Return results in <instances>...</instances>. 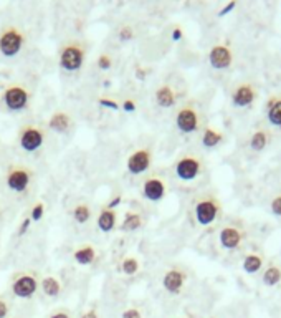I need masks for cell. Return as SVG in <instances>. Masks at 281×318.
Instances as JSON below:
<instances>
[{
    "label": "cell",
    "instance_id": "cell-1",
    "mask_svg": "<svg viewBox=\"0 0 281 318\" xmlns=\"http://www.w3.org/2000/svg\"><path fill=\"white\" fill-rule=\"evenodd\" d=\"M86 50L79 42L66 43L60 53V66L66 72H76L83 66Z\"/></svg>",
    "mask_w": 281,
    "mask_h": 318
},
{
    "label": "cell",
    "instance_id": "cell-2",
    "mask_svg": "<svg viewBox=\"0 0 281 318\" xmlns=\"http://www.w3.org/2000/svg\"><path fill=\"white\" fill-rule=\"evenodd\" d=\"M25 37L17 27H7L0 33V53L4 57H15L23 47Z\"/></svg>",
    "mask_w": 281,
    "mask_h": 318
},
{
    "label": "cell",
    "instance_id": "cell-3",
    "mask_svg": "<svg viewBox=\"0 0 281 318\" xmlns=\"http://www.w3.org/2000/svg\"><path fill=\"white\" fill-rule=\"evenodd\" d=\"M220 212V204L214 197L202 199L195 204V219L200 226H210Z\"/></svg>",
    "mask_w": 281,
    "mask_h": 318
},
{
    "label": "cell",
    "instance_id": "cell-4",
    "mask_svg": "<svg viewBox=\"0 0 281 318\" xmlns=\"http://www.w3.org/2000/svg\"><path fill=\"white\" fill-rule=\"evenodd\" d=\"M2 98H4L5 106H7L9 110L20 111V110H23L25 106L28 104L30 93L20 85H12V86H9V88L4 91Z\"/></svg>",
    "mask_w": 281,
    "mask_h": 318
},
{
    "label": "cell",
    "instance_id": "cell-5",
    "mask_svg": "<svg viewBox=\"0 0 281 318\" xmlns=\"http://www.w3.org/2000/svg\"><path fill=\"white\" fill-rule=\"evenodd\" d=\"M43 139H45V131L38 126H33V124H28L20 131V146L28 153L36 151L38 148H42Z\"/></svg>",
    "mask_w": 281,
    "mask_h": 318
},
{
    "label": "cell",
    "instance_id": "cell-6",
    "mask_svg": "<svg viewBox=\"0 0 281 318\" xmlns=\"http://www.w3.org/2000/svg\"><path fill=\"white\" fill-rule=\"evenodd\" d=\"M32 181V171L23 166H12L7 172V186L15 192H23Z\"/></svg>",
    "mask_w": 281,
    "mask_h": 318
},
{
    "label": "cell",
    "instance_id": "cell-7",
    "mask_svg": "<svg viewBox=\"0 0 281 318\" xmlns=\"http://www.w3.org/2000/svg\"><path fill=\"white\" fill-rule=\"evenodd\" d=\"M200 169H202L200 161L193 158V156H184L176 164V174L182 181H193L200 174Z\"/></svg>",
    "mask_w": 281,
    "mask_h": 318
},
{
    "label": "cell",
    "instance_id": "cell-8",
    "mask_svg": "<svg viewBox=\"0 0 281 318\" xmlns=\"http://www.w3.org/2000/svg\"><path fill=\"white\" fill-rule=\"evenodd\" d=\"M36 289H38V282L30 273L18 275L12 284V292L18 298H32L36 294Z\"/></svg>",
    "mask_w": 281,
    "mask_h": 318
},
{
    "label": "cell",
    "instance_id": "cell-9",
    "mask_svg": "<svg viewBox=\"0 0 281 318\" xmlns=\"http://www.w3.org/2000/svg\"><path fill=\"white\" fill-rule=\"evenodd\" d=\"M233 61V53L227 45H215L209 53V63L215 70H227Z\"/></svg>",
    "mask_w": 281,
    "mask_h": 318
},
{
    "label": "cell",
    "instance_id": "cell-10",
    "mask_svg": "<svg viewBox=\"0 0 281 318\" xmlns=\"http://www.w3.org/2000/svg\"><path fill=\"white\" fill-rule=\"evenodd\" d=\"M151 161H152V154L149 149L142 148V149H137L133 154L128 158V171L131 174H142L149 169V166H151Z\"/></svg>",
    "mask_w": 281,
    "mask_h": 318
},
{
    "label": "cell",
    "instance_id": "cell-11",
    "mask_svg": "<svg viewBox=\"0 0 281 318\" xmlns=\"http://www.w3.org/2000/svg\"><path fill=\"white\" fill-rule=\"evenodd\" d=\"M176 124H177L179 131H182V133H185V134L197 131V128H198V115H197V111L193 110L192 106H184V108L177 113Z\"/></svg>",
    "mask_w": 281,
    "mask_h": 318
},
{
    "label": "cell",
    "instance_id": "cell-12",
    "mask_svg": "<svg viewBox=\"0 0 281 318\" xmlns=\"http://www.w3.org/2000/svg\"><path fill=\"white\" fill-rule=\"evenodd\" d=\"M255 98H257V90L250 83H242L232 93V101L238 108H247L255 101Z\"/></svg>",
    "mask_w": 281,
    "mask_h": 318
},
{
    "label": "cell",
    "instance_id": "cell-13",
    "mask_svg": "<svg viewBox=\"0 0 281 318\" xmlns=\"http://www.w3.org/2000/svg\"><path fill=\"white\" fill-rule=\"evenodd\" d=\"M142 194L152 202H159L166 196V184L160 178H149L142 184Z\"/></svg>",
    "mask_w": 281,
    "mask_h": 318
},
{
    "label": "cell",
    "instance_id": "cell-14",
    "mask_svg": "<svg viewBox=\"0 0 281 318\" xmlns=\"http://www.w3.org/2000/svg\"><path fill=\"white\" fill-rule=\"evenodd\" d=\"M184 284H185V273L182 270H177V269L169 270L164 275V278H162L164 289L172 295H177L179 292L182 290Z\"/></svg>",
    "mask_w": 281,
    "mask_h": 318
},
{
    "label": "cell",
    "instance_id": "cell-15",
    "mask_svg": "<svg viewBox=\"0 0 281 318\" xmlns=\"http://www.w3.org/2000/svg\"><path fill=\"white\" fill-rule=\"evenodd\" d=\"M243 240V234L242 230H238L236 227H223L220 230V244L223 249H228V251H233V249H236Z\"/></svg>",
    "mask_w": 281,
    "mask_h": 318
},
{
    "label": "cell",
    "instance_id": "cell-16",
    "mask_svg": "<svg viewBox=\"0 0 281 318\" xmlns=\"http://www.w3.org/2000/svg\"><path fill=\"white\" fill-rule=\"evenodd\" d=\"M48 124L56 133H66L71 126V118L68 113H65V111H56V113H53L52 118H50Z\"/></svg>",
    "mask_w": 281,
    "mask_h": 318
},
{
    "label": "cell",
    "instance_id": "cell-17",
    "mask_svg": "<svg viewBox=\"0 0 281 318\" xmlns=\"http://www.w3.org/2000/svg\"><path fill=\"white\" fill-rule=\"evenodd\" d=\"M155 101L162 108H172L176 104V93L169 85H162L160 88L155 91Z\"/></svg>",
    "mask_w": 281,
    "mask_h": 318
},
{
    "label": "cell",
    "instance_id": "cell-18",
    "mask_svg": "<svg viewBox=\"0 0 281 318\" xmlns=\"http://www.w3.org/2000/svg\"><path fill=\"white\" fill-rule=\"evenodd\" d=\"M116 212L111 210L108 207L101 209L98 216V227L103 230V232H111L112 229L116 227Z\"/></svg>",
    "mask_w": 281,
    "mask_h": 318
},
{
    "label": "cell",
    "instance_id": "cell-19",
    "mask_svg": "<svg viewBox=\"0 0 281 318\" xmlns=\"http://www.w3.org/2000/svg\"><path fill=\"white\" fill-rule=\"evenodd\" d=\"M73 257L76 260V264L79 265H90L96 259V251H95V247H91V245H83L74 251Z\"/></svg>",
    "mask_w": 281,
    "mask_h": 318
},
{
    "label": "cell",
    "instance_id": "cell-20",
    "mask_svg": "<svg viewBox=\"0 0 281 318\" xmlns=\"http://www.w3.org/2000/svg\"><path fill=\"white\" fill-rule=\"evenodd\" d=\"M268 121L273 126L281 128V98L273 96L270 99V104H268Z\"/></svg>",
    "mask_w": 281,
    "mask_h": 318
},
{
    "label": "cell",
    "instance_id": "cell-21",
    "mask_svg": "<svg viewBox=\"0 0 281 318\" xmlns=\"http://www.w3.org/2000/svg\"><path fill=\"white\" fill-rule=\"evenodd\" d=\"M42 290L47 297H58L61 292V285L56 277H45L42 280Z\"/></svg>",
    "mask_w": 281,
    "mask_h": 318
},
{
    "label": "cell",
    "instance_id": "cell-22",
    "mask_svg": "<svg viewBox=\"0 0 281 318\" xmlns=\"http://www.w3.org/2000/svg\"><path fill=\"white\" fill-rule=\"evenodd\" d=\"M261 265H263V259L257 254H250L243 260V270L247 273H257L261 269Z\"/></svg>",
    "mask_w": 281,
    "mask_h": 318
},
{
    "label": "cell",
    "instance_id": "cell-23",
    "mask_svg": "<svg viewBox=\"0 0 281 318\" xmlns=\"http://www.w3.org/2000/svg\"><path fill=\"white\" fill-rule=\"evenodd\" d=\"M223 139V134L220 131H215L212 128H207L204 131V136H202V143L205 148H215L218 143H222Z\"/></svg>",
    "mask_w": 281,
    "mask_h": 318
},
{
    "label": "cell",
    "instance_id": "cell-24",
    "mask_svg": "<svg viewBox=\"0 0 281 318\" xmlns=\"http://www.w3.org/2000/svg\"><path fill=\"white\" fill-rule=\"evenodd\" d=\"M142 226V217L141 214H137V212H128L126 217H124L123 221V226L121 229L123 230H136Z\"/></svg>",
    "mask_w": 281,
    "mask_h": 318
},
{
    "label": "cell",
    "instance_id": "cell-25",
    "mask_svg": "<svg viewBox=\"0 0 281 318\" xmlns=\"http://www.w3.org/2000/svg\"><path fill=\"white\" fill-rule=\"evenodd\" d=\"M279 280H281V269L279 267H276V265L268 267V269L265 270V273H263V284L268 285V287H273V285L279 284Z\"/></svg>",
    "mask_w": 281,
    "mask_h": 318
},
{
    "label": "cell",
    "instance_id": "cell-26",
    "mask_svg": "<svg viewBox=\"0 0 281 318\" xmlns=\"http://www.w3.org/2000/svg\"><path fill=\"white\" fill-rule=\"evenodd\" d=\"M73 217L74 221H76L78 224H85L90 221L91 217V209L88 204H78L76 207H74L73 210Z\"/></svg>",
    "mask_w": 281,
    "mask_h": 318
},
{
    "label": "cell",
    "instance_id": "cell-27",
    "mask_svg": "<svg viewBox=\"0 0 281 318\" xmlns=\"http://www.w3.org/2000/svg\"><path fill=\"white\" fill-rule=\"evenodd\" d=\"M266 143H268V136L265 131H257V133H253L252 139H250V148L253 151H261V149H265Z\"/></svg>",
    "mask_w": 281,
    "mask_h": 318
},
{
    "label": "cell",
    "instance_id": "cell-28",
    "mask_svg": "<svg viewBox=\"0 0 281 318\" xmlns=\"http://www.w3.org/2000/svg\"><path fill=\"white\" fill-rule=\"evenodd\" d=\"M121 270L126 273V275H134V273H137V270H139V262L134 257L124 259L121 264Z\"/></svg>",
    "mask_w": 281,
    "mask_h": 318
},
{
    "label": "cell",
    "instance_id": "cell-29",
    "mask_svg": "<svg viewBox=\"0 0 281 318\" xmlns=\"http://www.w3.org/2000/svg\"><path fill=\"white\" fill-rule=\"evenodd\" d=\"M111 65H112L111 55H108V53L99 55V58H98V66L101 68V70H109Z\"/></svg>",
    "mask_w": 281,
    "mask_h": 318
},
{
    "label": "cell",
    "instance_id": "cell-30",
    "mask_svg": "<svg viewBox=\"0 0 281 318\" xmlns=\"http://www.w3.org/2000/svg\"><path fill=\"white\" fill-rule=\"evenodd\" d=\"M43 210H45V205H43V202L35 204L32 212H30V214H32V216H30V219H32V221H40L43 217Z\"/></svg>",
    "mask_w": 281,
    "mask_h": 318
},
{
    "label": "cell",
    "instance_id": "cell-31",
    "mask_svg": "<svg viewBox=\"0 0 281 318\" xmlns=\"http://www.w3.org/2000/svg\"><path fill=\"white\" fill-rule=\"evenodd\" d=\"M117 35H119V40L121 42H129L134 37V32H133V28H131V27H123Z\"/></svg>",
    "mask_w": 281,
    "mask_h": 318
},
{
    "label": "cell",
    "instance_id": "cell-32",
    "mask_svg": "<svg viewBox=\"0 0 281 318\" xmlns=\"http://www.w3.org/2000/svg\"><path fill=\"white\" fill-rule=\"evenodd\" d=\"M121 318H142V313L139 308H128L123 311Z\"/></svg>",
    "mask_w": 281,
    "mask_h": 318
},
{
    "label": "cell",
    "instance_id": "cell-33",
    "mask_svg": "<svg viewBox=\"0 0 281 318\" xmlns=\"http://www.w3.org/2000/svg\"><path fill=\"white\" fill-rule=\"evenodd\" d=\"M271 212L274 216L281 217V196H276L271 201Z\"/></svg>",
    "mask_w": 281,
    "mask_h": 318
},
{
    "label": "cell",
    "instance_id": "cell-34",
    "mask_svg": "<svg viewBox=\"0 0 281 318\" xmlns=\"http://www.w3.org/2000/svg\"><path fill=\"white\" fill-rule=\"evenodd\" d=\"M98 103L101 106H106V108H111V110H119V104L116 101H112V99H108V98H99Z\"/></svg>",
    "mask_w": 281,
    "mask_h": 318
},
{
    "label": "cell",
    "instance_id": "cell-35",
    "mask_svg": "<svg viewBox=\"0 0 281 318\" xmlns=\"http://www.w3.org/2000/svg\"><path fill=\"white\" fill-rule=\"evenodd\" d=\"M30 224H32V219H30V217H27V219H23L22 221V224H20V229H18V235H25V232H27L28 230V227H30Z\"/></svg>",
    "mask_w": 281,
    "mask_h": 318
},
{
    "label": "cell",
    "instance_id": "cell-36",
    "mask_svg": "<svg viewBox=\"0 0 281 318\" xmlns=\"http://www.w3.org/2000/svg\"><path fill=\"white\" fill-rule=\"evenodd\" d=\"M50 318H71V315H70V311H66V310H56L50 315Z\"/></svg>",
    "mask_w": 281,
    "mask_h": 318
},
{
    "label": "cell",
    "instance_id": "cell-37",
    "mask_svg": "<svg viewBox=\"0 0 281 318\" xmlns=\"http://www.w3.org/2000/svg\"><path fill=\"white\" fill-rule=\"evenodd\" d=\"M9 315V303L0 298V318H5Z\"/></svg>",
    "mask_w": 281,
    "mask_h": 318
},
{
    "label": "cell",
    "instance_id": "cell-38",
    "mask_svg": "<svg viewBox=\"0 0 281 318\" xmlns=\"http://www.w3.org/2000/svg\"><path fill=\"white\" fill-rule=\"evenodd\" d=\"M123 110L128 111V113H131V111L136 110V103L133 101V99H126V101L123 103Z\"/></svg>",
    "mask_w": 281,
    "mask_h": 318
},
{
    "label": "cell",
    "instance_id": "cell-39",
    "mask_svg": "<svg viewBox=\"0 0 281 318\" xmlns=\"http://www.w3.org/2000/svg\"><path fill=\"white\" fill-rule=\"evenodd\" d=\"M79 318H99L98 316V311L96 308H90V310H86L83 315H81Z\"/></svg>",
    "mask_w": 281,
    "mask_h": 318
},
{
    "label": "cell",
    "instance_id": "cell-40",
    "mask_svg": "<svg viewBox=\"0 0 281 318\" xmlns=\"http://www.w3.org/2000/svg\"><path fill=\"white\" fill-rule=\"evenodd\" d=\"M117 204H121V196H116V197H112L111 201L108 202V205H106V207L112 210V207H116Z\"/></svg>",
    "mask_w": 281,
    "mask_h": 318
},
{
    "label": "cell",
    "instance_id": "cell-41",
    "mask_svg": "<svg viewBox=\"0 0 281 318\" xmlns=\"http://www.w3.org/2000/svg\"><path fill=\"white\" fill-rule=\"evenodd\" d=\"M235 7H236V4H235V2H230V4L227 5V7H225V9H223V10L220 12V14H218V15H220V17H223V15H227V14H228V12H232V10H233Z\"/></svg>",
    "mask_w": 281,
    "mask_h": 318
},
{
    "label": "cell",
    "instance_id": "cell-42",
    "mask_svg": "<svg viewBox=\"0 0 281 318\" xmlns=\"http://www.w3.org/2000/svg\"><path fill=\"white\" fill-rule=\"evenodd\" d=\"M180 39H182V30H180V28H174L172 30V40L174 42H179Z\"/></svg>",
    "mask_w": 281,
    "mask_h": 318
}]
</instances>
